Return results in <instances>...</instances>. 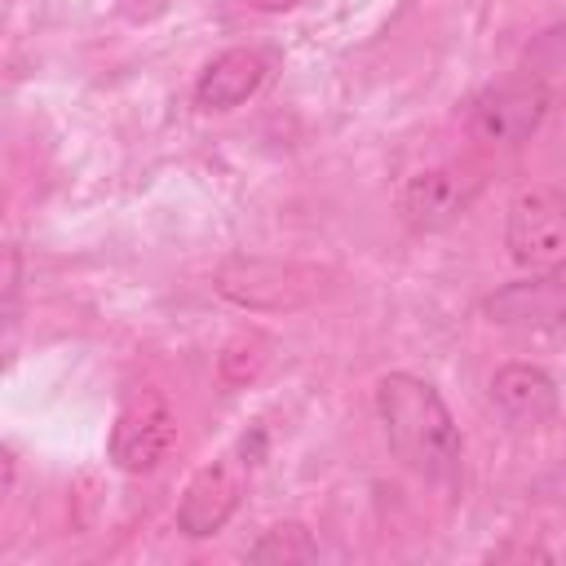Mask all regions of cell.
I'll return each instance as SVG.
<instances>
[{"instance_id": "obj_1", "label": "cell", "mask_w": 566, "mask_h": 566, "mask_svg": "<svg viewBox=\"0 0 566 566\" xmlns=\"http://www.w3.org/2000/svg\"><path fill=\"white\" fill-rule=\"evenodd\" d=\"M376 411L385 424V438L394 455L420 473L424 482H455L460 478V429L442 402V394L411 376V371H389L376 385Z\"/></svg>"}, {"instance_id": "obj_2", "label": "cell", "mask_w": 566, "mask_h": 566, "mask_svg": "<svg viewBox=\"0 0 566 566\" xmlns=\"http://www.w3.org/2000/svg\"><path fill=\"white\" fill-rule=\"evenodd\" d=\"M548 111V88L531 75L500 80L469 102V137L478 146H522Z\"/></svg>"}, {"instance_id": "obj_3", "label": "cell", "mask_w": 566, "mask_h": 566, "mask_svg": "<svg viewBox=\"0 0 566 566\" xmlns=\"http://www.w3.org/2000/svg\"><path fill=\"white\" fill-rule=\"evenodd\" d=\"M177 442V416L159 389H133L111 429V460L124 473H150Z\"/></svg>"}, {"instance_id": "obj_4", "label": "cell", "mask_w": 566, "mask_h": 566, "mask_svg": "<svg viewBox=\"0 0 566 566\" xmlns=\"http://www.w3.org/2000/svg\"><path fill=\"white\" fill-rule=\"evenodd\" d=\"M509 256L517 265H553L566 256V195L553 186H526L509 203L504 226Z\"/></svg>"}, {"instance_id": "obj_5", "label": "cell", "mask_w": 566, "mask_h": 566, "mask_svg": "<svg viewBox=\"0 0 566 566\" xmlns=\"http://www.w3.org/2000/svg\"><path fill=\"white\" fill-rule=\"evenodd\" d=\"M482 314L500 327H557L566 323V256L531 279L504 283L482 301Z\"/></svg>"}, {"instance_id": "obj_6", "label": "cell", "mask_w": 566, "mask_h": 566, "mask_svg": "<svg viewBox=\"0 0 566 566\" xmlns=\"http://www.w3.org/2000/svg\"><path fill=\"white\" fill-rule=\"evenodd\" d=\"M239 500H243V460H234V455L212 460L190 478V486L177 504V531L190 539L217 535L234 517Z\"/></svg>"}, {"instance_id": "obj_7", "label": "cell", "mask_w": 566, "mask_h": 566, "mask_svg": "<svg viewBox=\"0 0 566 566\" xmlns=\"http://www.w3.org/2000/svg\"><path fill=\"white\" fill-rule=\"evenodd\" d=\"M482 190V177L464 164H438V168H424L407 181L402 190V212L416 230H438L447 221H455L473 195Z\"/></svg>"}, {"instance_id": "obj_8", "label": "cell", "mask_w": 566, "mask_h": 566, "mask_svg": "<svg viewBox=\"0 0 566 566\" xmlns=\"http://www.w3.org/2000/svg\"><path fill=\"white\" fill-rule=\"evenodd\" d=\"M491 402L513 424H544L557 416V385L535 363H504L491 376Z\"/></svg>"}, {"instance_id": "obj_9", "label": "cell", "mask_w": 566, "mask_h": 566, "mask_svg": "<svg viewBox=\"0 0 566 566\" xmlns=\"http://www.w3.org/2000/svg\"><path fill=\"white\" fill-rule=\"evenodd\" d=\"M265 71L270 66H265V57L256 49H226L203 66V75L195 84V102L203 111H230V106L248 102L265 84Z\"/></svg>"}, {"instance_id": "obj_10", "label": "cell", "mask_w": 566, "mask_h": 566, "mask_svg": "<svg viewBox=\"0 0 566 566\" xmlns=\"http://www.w3.org/2000/svg\"><path fill=\"white\" fill-rule=\"evenodd\" d=\"M248 562H279V566H296V562H318V544L301 522H279L270 526L252 548Z\"/></svg>"}]
</instances>
